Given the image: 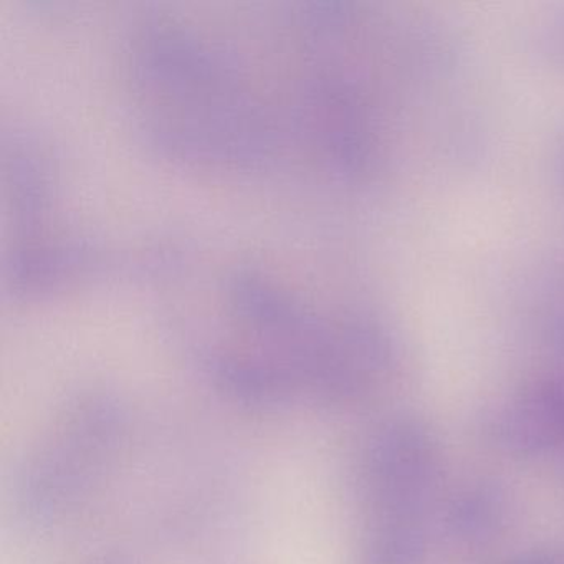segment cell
I'll return each mask as SVG.
<instances>
[{
  "instance_id": "obj_1",
  "label": "cell",
  "mask_w": 564,
  "mask_h": 564,
  "mask_svg": "<svg viewBox=\"0 0 564 564\" xmlns=\"http://www.w3.org/2000/svg\"><path fill=\"white\" fill-rule=\"evenodd\" d=\"M441 477L437 438L421 419L386 422L369 448L366 481L379 520L427 517Z\"/></svg>"
},
{
  "instance_id": "obj_2",
  "label": "cell",
  "mask_w": 564,
  "mask_h": 564,
  "mask_svg": "<svg viewBox=\"0 0 564 564\" xmlns=\"http://www.w3.org/2000/svg\"><path fill=\"white\" fill-rule=\"evenodd\" d=\"M485 437L505 454L536 457L564 448V375L533 382L491 411Z\"/></svg>"
},
{
  "instance_id": "obj_3",
  "label": "cell",
  "mask_w": 564,
  "mask_h": 564,
  "mask_svg": "<svg viewBox=\"0 0 564 564\" xmlns=\"http://www.w3.org/2000/svg\"><path fill=\"white\" fill-rule=\"evenodd\" d=\"M510 520V497L497 481L480 480L455 491L442 510V530L465 546L500 536Z\"/></svg>"
},
{
  "instance_id": "obj_4",
  "label": "cell",
  "mask_w": 564,
  "mask_h": 564,
  "mask_svg": "<svg viewBox=\"0 0 564 564\" xmlns=\"http://www.w3.org/2000/svg\"><path fill=\"white\" fill-rule=\"evenodd\" d=\"M427 517L379 520L366 544L362 564H424L429 553Z\"/></svg>"
},
{
  "instance_id": "obj_5",
  "label": "cell",
  "mask_w": 564,
  "mask_h": 564,
  "mask_svg": "<svg viewBox=\"0 0 564 564\" xmlns=\"http://www.w3.org/2000/svg\"><path fill=\"white\" fill-rule=\"evenodd\" d=\"M501 564H564V554L557 551H528Z\"/></svg>"
}]
</instances>
